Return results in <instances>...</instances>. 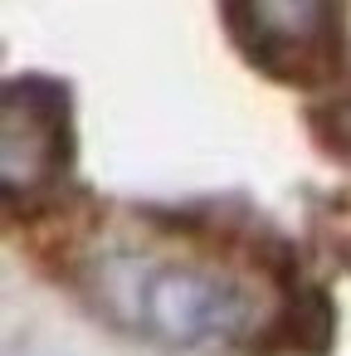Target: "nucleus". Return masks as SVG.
I'll list each match as a JSON object with an SVG mask.
<instances>
[{"label": "nucleus", "instance_id": "f257e3e1", "mask_svg": "<svg viewBox=\"0 0 351 356\" xmlns=\"http://www.w3.org/2000/svg\"><path fill=\"white\" fill-rule=\"evenodd\" d=\"M83 293L113 327L171 351H239L273 322L249 268L176 244H98L83 259Z\"/></svg>", "mask_w": 351, "mask_h": 356}, {"label": "nucleus", "instance_id": "f03ea898", "mask_svg": "<svg viewBox=\"0 0 351 356\" xmlns=\"http://www.w3.org/2000/svg\"><path fill=\"white\" fill-rule=\"evenodd\" d=\"M234 49L268 79L312 88L341 69V0H220Z\"/></svg>", "mask_w": 351, "mask_h": 356}, {"label": "nucleus", "instance_id": "7ed1b4c3", "mask_svg": "<svg viewBox=\"0 0 351 356\" xmlns=\"http://www.w3.org/2000/svg\"><path fill=\"white\" fill-rule=\"evenodd\" d=\"M74 161V103L59 79L20 74L0 93V186L6 200L49 195Z\"/></svg>", "mask_w": 351, "mask_h": 356}]
</instances>
